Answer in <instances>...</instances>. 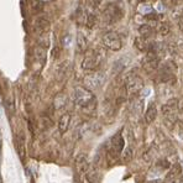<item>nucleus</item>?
<instances>
[{"label": "nucleus", "mask_w": 183, "mask_h": 183, "mask_svg": "<svg viewBox=\"0 0 183 183\" xmlns=\"http://www.w3.org/2000/svg\"><path fill=\"white\" fill-rule=\"evenodd\" d=\"M73 101L74 104L81 108L86 113H92L96 108V100L92 91L86 87H76L73 92Z\"/></svg>", "instance_id": "1"}, {"label": "nucleus", "mask_w": 183, "mask_h": 183, "mask_svg": "<svg viewBox=\"0 0 183 183\" xmlns=\"http://www.w3.org/2000/svg\"><path fill=\"white\" fill-rule=\"evenodd\" d=\"M104 58H105V51L103 48L87 50L86 53H84V57L82 60L81 67L84 71L94 72V71H96L100 67V65H101Z\"/></svg>", "instance_id": "2"}, {"label": "nucleus", "mask_w": 183, "mask_h": 183, "mask_svg": "<svg viewBox=\"0 0 183 183\" xmlns=\"http://www.w3.org/2000/svg\"><path fill=\"white\" fill-rule=\"evenodd\" d=\"M144 88V79L136 73V72H130L126 74L124 79V89L125 94L129 98L136 96Z\"/></svg>", "instance_id": "3"}, {"label": "nucleus", "mask_w": 183, "mask_h": 183, "mask_svg": "<svg viewBox=\"0 0 183 183\" xmlns=\"http://www.w3.org/2000/svg\"><path fill=\"white\" fill-rule=\"evenodd\" d=\"M161 113L166 125H175L178 118V99L172 98L168 101H166L161 108Z\"/></svg>", "instance_id": "4"}, {"label": "nucleus", "mask_w": 183, "mask_h": 183, "mask_svg": "<svg viewBox=\"0 0 183 183\" xmlns=\"http://www.w3.org/2000/svg\"><path fill=\"white\" fill-rule=\"evenodd\" d=\"M101 43L105 48L110 50V51H120L123 47V41L121 37L119 36V33H116L115 31H108L103 35L101 37Z\"/></svg>", "instance_id": "5"}, {"label": "nucleus", "mask_w": 183, "mask_h": 183, "mask_svg": "<svg viewBox=\"0 0 183 183\" xmlns=\"http://www.w3.org/2000/svg\"><path fill=\"white\" fill-rule=\"evenodd\" d=\"M160 65V55L155 50V43L152 45L151 50H149L142 58V67L146 72H154L158 68Z\"/></svg>", "instance_id": "6"}, {"label": "nucleus", "mask_w": 183, "mask_h": 183, "mask_svg": "<svg viewBox=\"0 0 183 183\" xmlns=\"http://www.w3.org/2000/svg\"><path fill=\"white\" fill-rule=\"evenodd\" d=\"M123 150H124V137H123L121 132H116L110 140V145H109V150H108V157L116 160L121 155Z\"/></svg>", "instance_id": "7"}, {"label": "nucleus", "mask_w": 183, "mask_h": 183, "mask_svg": "<svg viewBox=\"0 0 183 183\" xmlns=\"http://www.w3.org/2000/svg\"><path fill=\"white\" fill-rule=\"evenodd\" d=\"M123 15H124L123 10L115 4H109L103 10V20H104V22H106L109 25L115 24L119 20H121Z\"/></svg>", "instance_id": "8"}, {"label": "nucleus", "mask_w": 183, "mask_h": 183, "mask_svg": "<svg viewBox=\"0 0 183 183\" xmlns=\"http://www.w3.org/2000/svg\"><path fill=\"white\" fill-rule=\"evenodd\" d=\"M104 82V74L101 72H98V71H94L91 72L89 74H87L84 77V84H86V88L93 91V89H98L99 87H101Z\"/></svg>", "instance_id": "9"}, {"label": "nucleus", "mask_w": 183, "mask_h": 183, "mask_svg": "<svg viewBox=\"0 0 183 183\" xmlns=\"http://www.w3.org/2000/svg\"><path fill=\"white\" fill-rule=\"evenodd\" d=\"M76 170L79 175H86L87 171L89 170V160L84 154H81L76 157V162H74Z\"/></svg>", "instance_id": "10"}, {"label": "nucleus", "mask_w": 183, "mask_h": 183, "mask_svg": "<svg viewBox=\"0 0 183 183\" xmlns=\"http://www.w3.org/2000/svg\"><path fill=\"white\" fill-rule=\"evenodd\" d=\"M71 121H72V115H71V113H63V114L60 116L58 123H57L60 134H66V132H67V130L69 129Z\"/></svg>", "instance_id": "11"}, {"label": "nucleus", "mask_w": 183, "mask_h": 183, "mask_svg": "<svg viewBox=\"0 0 183 183\" xmlns=\"http://www.w3.org/2000/svg\"><path fill=\"white\" fill-rule=\"evenodd\" d=\"M33 27H35V30H36L37 32H40V33L47 32V30H48V27H50V20H48V17L45 16V15H40V16L35 20Z\"/></svg>", "instance_id": "12"}, {"label": "nucleus", "mask_w": 183, "mask_h": 183, "mask_svg": "<svg viewBox=\"0 0 183 183\" xmlns=\"http://www.w3.org/2000/svg\"><path fill=\"white\" fill-rule=\"evenodd\" d=\"M135 47L139 50V51H141V52H147L149 50H151V47H152V42L150 41V38H145V37H141V36H139V37H136L135 38Z\"/></svg>", "instance_id": "13"}, {"label": "nucleus", "mask_w": 183, "mask_h": 183, "mask_svg": "<svg viewBox=\"0 0 183 183\" xmlns=\"http://www.w3.org/2000/svg\"><path fill=\"white\" fill-rule=\"evenodd\" d=\"M144 118H145V123L149 124V125L152 124V123L156 120V118H157V106H156L155 103H151V104L147 106Z\"/></svg>", "instance_id": "14"}, {"label": "nucleus", "mask_w": 183, "mask_h": 183, "mask_svg": "<svg viewBox=\"0 0 183 183\" xmlns=\"http://www.w3.org/2000/svg\"><path fill=\"white\" fill-rule=\"evenodd\" d=\"M33 58L42 67L46 63V60H47V50L43 48V47H41V46L36 47L35 51H33Z\"/></svg>", "instance_id": "15"}, {"label": "nucleus", "mask_w": 183, "mask_h": 183, "mask_svg": "<svg viewBox=\"0 0 183 183\" xmlns=\"http://www.w3.org/2000/svg\"><path fill=\"white\" fill-rule=\"evenodd\" d=\"M92 10H88L87 7H78L77 11H76V21L78 25H82V26H86V22H87V19H88V15Z\"/></svg>", "instance_id": "16"}, {"label": "nucleus", "mask_w": 183, "mask_h": 183, "mask_svg": "<svg viewBox=\"0 0 183 183\" xmlns=\"http://www.w3.org/2000/svg\"><path fill=\"white\" fill-rule=\"evenodd\" d=\"M181 173H182V168H181V165L180 163H175L171 170L168 171V173L166 175V181H173L178 177H181Z\"/></svg>", "instance_id": "17"}, {"label": "nucleus", "mask_w": 183, "mask_h": 183, "mask_svg": "<svg viewBox=\"0 0 183 183\" xmlns=\"http://www.w3.org/2000/svg\"><path fill=\"white\" fill-rule=\"evenodd\" d=\"M154 33V27L149 24H145V25H141L139 27V35L141 37H145V38H150Z\"/></svg>", "instance_id": "18"}, {"label": "nucleus", "mask_w": 183, "mask_h": 183, "mask_svg": "<svg viewBox=\"0 0 183 183\" xmlns=\"http://www.w3.org/2000/svg\"><path fill=\"white\" fill-rule=\"evenodd\" d=\"M86 178L89 183H98L99 182V173L95 168H89L86 173Z\"/></svg>", "instance_id": "19"}, {"label": "nucleus", "mask_w": 183, "mask_h": 183, "mask_svg": "<svg viewBox=\"0 0 183 183\" xmlns=\"http://www.w3.org/2000/svg\"><path fill=\"white\" fill-rule=\"evenodd\" d=\"M121 161L124 162V163H127V162H130L131 160H132V157H134V151H132V149L129 146V147H126L125 150H123V152H121Z\"/></svg>", "instance_id": "20"}, {"label": "nucleus", "mask_w": 183, "mask_h": 183, "mask_svg": "<svg viewBox=\"0 0 183 183\" xmlns=\"http://www.w3.org/2000/svg\"><path fill=\"white\" fill-rule=\"evenodd\" d=\"M77 46H78V50L81 52H86L87 51V46H88V41H87V37L82 33L78 35V38H77Z\"/></svg>", "instance_id": "21"}, {"label": "nucleus", "mask_w": 183, "mask_h": 183, "mask_svg": "<svg viewBox=\"0 0 183 183\" xmlns=\"http://www.w3.org/2000/svg\"><path fill=\"white\" fill-rule=\"evenodd\" d=\"M157 32H158V35L165 37V36H167L171 32V26L167 22H162V24H160L157 26Z\"/></svg>", "instance_id": "22"}, {"label": "nucleus", "mask_w": 183, "mask_h": 183, "mask_svg": "<svg viewBox=\"0 0 183 183\" xmlns=\"http://www.w3.org/2000/svg\"><path fill=\"white\" fill-rule=\"evenodd\" d=\"M32 10L35 12H41L43 10V2L40 1V0H33V2H32Z\"/></svg>", "instance_id": "23"}, {"label": "nucleus", "mask_w": 183, "mask_h": 183, "mask_svg": "<svg viewBox=\"0 0 183 183\" xmlns=\"http://www.w3.org/2000/svg\"><path fill=\"white\" fill-rule=\"evenodd\" d=\"M178 26H180V30L183 32V16L181 19H178Z\"/></svg>", "instance_id": "24"}, {"label": "nucleus", "mask_w": 183, "mask_h": 183, "mask_svg": "<svg viewBox=\"0 0 183 183\" xmlns=\"http://www.w3.org/2000/svg\"><path fill=\"white\" fill-rule=\"evenodd\" d=\"M171 183H183V178L182 177H178V178H176V180L171 181Z\"/></svg>", "instance_id": "25"}]
</instances>
